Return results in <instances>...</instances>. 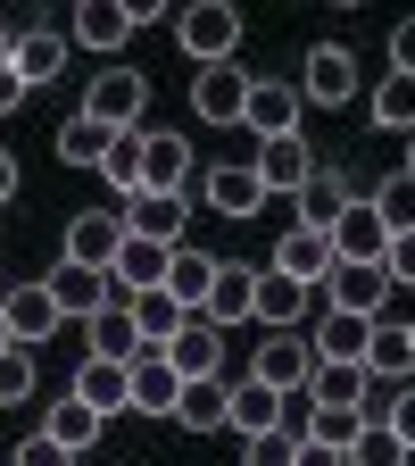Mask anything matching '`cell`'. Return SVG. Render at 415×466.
I'll list each match as a JSON object with an SVG mask.
<instances>
[{
    "mask_svg": "<svg viewBox=\"0 0 415 466\" xmlns=\"http://www.w3.org/2000/svg\"><path fill=\"white\" fill-rule=\"evenodd\" d=\"M174 42H183V58H200V67H224V58L242 50V9H232V0L174 9Z\"/></svg>",
    "mask_w": 415,
    "mask_h": 466,
    "instance_id": "obj_1",
    "label": "cell"
},
{
    "mask_svg": "<svg viewBox=\"0 0 415 466\" xmlns=\"http://www.w3.org/2000/svg\"><path fill=\"white\" fill-rule=\"evenodd\" d=\"M308 375H316V350H308L300 333H266V341L250 350V383H266L274 400H300Z\"/></svg>",
    "mask_w": 415,
    "mask_h": 466,
    "instance_id": "obj_2",
    "label": "cell"
},
{
    "mask_svg": "<svg viewBox=\"0 0 415 466\" xmlns=\"http://www.w3.org/2000/svg\"><path fill=\"white\" fill-rule=\"evenodd\" d=\"M142 108H150V84L133 67H108V76H92V92H84L75 116H92V126H108V134H133Z\"/></svg>",
    "mask_w": 415,
    "mask_h": 466,
    "instance_id": "obj_3",
    "label": "cell"
},
{
    "mask_svg": "<svg viewBox=\"0 0 415 466\" xmlns=\"http://www.w3.org/2000/svg\"><path fill=\"white\" fill-rule=\"evenodd\" d=\"M324 242H332V267H382V242H390V233H382L374 200L358 192V200H349V208L324 225Z\"/></svg>",
    "mask_w": 415,
    "mask_h": 466,
    "instance_id": "obj_4",
    "label": "cell"
},
{
    "mask_svg": "<svg viewBox=\"0 0 415 466\" xmlns=\"http://www.w3.org/2000/svg\"><path fill=\"white\" fill-rule=\"evenodd\" d=\"M300 84H266V76H250V108H242V126H250V142H291L300 134Z\"/></svg>",
    "mask_w": 415,
    "mask_h": 466,
    "instance_id": "obj_5",
    "label": "cell"
},
{
    "mask_svg": "<svg viewBox=\"0 0 415 466\" xmlns=\"http://www.w3.org/2000/svg\"><path fill=\"white\" fill-rule=\"evenodd\" d=\"M242 108H250V76L232 67V58L192 76V116H200V126H242Z\"/></svg>",
    "mask_w": 415,
    "mask_h": 466,
    "instance_id": "obj_6",
    "label": "cell"
},
{
    "mask_svg": "<svg viewBox=\"0 0 415 466\" xmlns=\"http://www.w3.org/2000/svg\"><path fill=\"white\" fill-rule=\"evenodd\" d=\"M300 100H316V108L358 100V58H349L341 42H316V50H308V67H300Z\"/></svg>",
    "mask_w": 415,
    "mask_h": 466,
    "instance_id": "obj_7",
    "label": "cell"
},
{
    "mask_svg": "<svg viewBox=\"0 0 415 466\" xmlns=\"http://www.w3.org/2000/svg\"><path fill=\"white\" fill-rule=\"evenodd\" d=\"M116 242H125V217H116V208H75V217H67V267L108 275Z\"/></svg>",
    "mask_w": 415,
    "mask_h": 466,
    "instance_id": "obj_8",
    "label": "cell"
},
{
    "mask_svg": "<svg viewBox=\"0 0 415 466\" xmlns=\"http://www.w3.org/2000/svg\"><path fill=\"white\" fill-rule=\"evenodd\" d=\"M42 291H50V309H58V325H67V317H100L108 300H116V291H108V275H92V267H67V258H58L50 275H42Z\"/></svg>",
    "mask_w": 415,
    "mask_h": 466,
    "instance_id": "obj_9",
    "label": "cell"
},
{
    "mask_svg": "<svg viewBox=\"0 0 415 466\" xmlns=\"http://www.w3.org/2000/svg\"><path fill=\"white\" fill-rule=\"evenodd\" d=\"M116 217H125L133 242H158V250L183 242V192H133V200H116Z\"/></svg>",
    "mask_w": 415,
    "mask_h": 466,
    "instance_id": "obj_10",
    "label": "cell"
},
{
    "mask_svg": "<svg viewBox=\"0 0 415 466\" xmlns=\"http://www.w3.org/2000/svg\"><path fill=\"white\" fill-rule=\"evenodd\" d=\"M224 425L242 433V441H258V433H300V425H291V408H282L266 383H232V391H224Z\"/></svg>",
    "mask_w": 415,
    "mask_h": 466,
    "instance_id": "obj_11",
    "label": "cell"
},
{
    "mask_svg": "<svg viewBox=\"0 0 415 466\" xmlns=\"http://www.w3.org/2000/svg\"><path fill=\"white\" fill-rule=\"evenodd\" d=\"M250 175H258V192H266V200H274V192H300L308 175H316V150H308V134H291V142H258Z\"/></svg>",
    "mask_w": 415,
    "mask_h": 466,
    "instance_id": "obj_12",
    "label": "cell"
},
{
    "mask_svg": "<svg viewBox=\"0 0 415 466\" xmlns=\"http://www.w3.org/2000/svg\"><path fill=\"white\" fill-rule=\"evenodd\" d=\"M250 291H258V267L250 258H216V283H208V300H200V317L224 333V325H250Z\"/></svg>",
    "mask_w": 415,
    "mask_h": 466,
    "instance_id": "obj_13",
    "label": "cell"
},
{
    "mask_svg": "<svg viewBox=\"0 0 415 466\" xmlns=\"http://www.w3.org/2000/svg\"><path fill=\"white\" fill-rule=\"evenodd\" d=\"M158 359H166L174 375H183V383H208V375L224 367V333H216L208 317H183V333H174V341L158 350Z\"/></svg>",
    "mask_w": 415,
    "mask_h": 466,
    "instance_id": "obj_14",
    "label": "cell"
},
{
    "mask_svg": "<svg viewBox=\"0 0 415 466\" xmlns=\"http://www.w3.org/2000/svg\"><path fill=\"white\" fill-rule=\"evenodd\" d=\"M174 400H183V375H174L158 350H142V359L125 367V408H142V417H174Z\"/></svg>",
    "mask_w": 415,
    "mask_h": 466,
    "instance_id": "obj_15",
    "label": "cell"
},
{
    "mask_svg": "<svg viewBox=\"0 0 415 466\" xmlns=\"http://www.w3.org/2000/svg\"><path fill=\"white\" fill-rule=\"evenodd\" d=\"M183 175H192V142L166 126H142V192H183Z\"/></svg>",
    "mask_w": 415,
    "mask_h": 466,
    "instance_id": "obj_16",
    "label": "cell"
},
{
    "mask_svg": "<svg viewBox=\"0 0 415 466\" xmlns=\"http://www.w3.org/2000/svg\"><path fill=\"white\" fill-rule=\"evenodd\" d=\"M0 325H9L17 350H34V341L58 333V309H50V291H42V283H17V291H0Z\"/></svg>",
    "mask_w": 415,
    "mask_h": 466,
    "instance_id": "obj_17",
    "label": "cell"
},
{
    "mask_svg": "<svg viewBox=\"0 0 415 466\" xmlns=\"http://www.w3.org/2000/svg\"><path fill=\"white\" fill-rule=\"evenodd\" d=\"M208 283H216V258H208L200 242H174V250H166V300L183 309V317H200Z\"/></svg>",
    "mask_w": 415,
    "mask_h": 466,
    "instance_id": "obj_18",
    "label": "cell"
},
{
    "mask_svg": "<svg viewBox=\"0 0 415 466\" xmlns=\"http://www.w3.org/2000/svg\"><path fill=\"white\" fill-rule=\"evenodd\" d=\"M274 275H291V283H308V291H316V283L332 275V242H324L316 225H291L282 242H274Z\"/></svg>",
    "mask_w": 415,
    "mask_h": 466,
    "instance_id": "obj_19",
    "label": "cell"
},
{
    "mask_svg": "<svg viewBox=\"0 0 415 466\" xmlns=\"http://www.w3.org/2000/svg\"><path fill=\"white\" fill-rule=\"evenodd\" d=\"M324 291H332V317H382V291H390V275L382 267H332L324 275Z\"/></svg>",
    "mask_w": 415,
    "mask_h": 466,
    "instance_id": "obj_20",
    "label": "cell"
},
{
    "mask_svg": "<svg viewBox=\"0 0 415 466\" xmlns=\"http://www.w3.org/2000/svg\"><path fill=\"white\" fill-rule=\"evenodd\" d=\"M308 317V283H291V275H258V291H250V325H266V333H291Z\"/></svg>",
    "mask_w": 415,
    "mask_h": 466,
    "instance_id": "obj_21",
    "label": "cell"
},
{
    "mask_svg": "<svg viewBox=\"0 0 415 466\" xmlns=\"http://www.w3.org/2000/svg\"><path fill=\"white\" fill-rule=\"evenodd\" d=\"M366 375L382 383H399V375H415V325L407 317H374V333H366Z\"/></svg>",
    "mask_w": 415,
    "mask_h": 466,
    "instance_id": "obj_22",
    "label": "cell"
},
{
    "mask_svg": "<svg viewBox=\"0 0 415 466\" xmlns=\"http://www.w3.org/2000/svg\"><path fill=\"white\" fill-rule=\"evenodd\" d=\"M366 333H374L366 317H332V309H324L308 350H316V367H366Z\"/></svg>",
    "mask_w": 415,
    "mask_h": 466,
    "instance_id": "obj_23",
    "label": "cell"
},
{
    "mask_svg": "<svg viewBox=\"0 0 415 466\" xmlns=\"http://www.w3.org/2000/svg\"><path fill=\"white\" fill-rule=\"evenodd\" d=\"M349 200H358V184H349V167H316L308 184H300V225H316V233H324V225H332V217H341Z\"/></svg>",
    "mask_w": 415,
    "mask_h": 466,
    "instance_id": "obj_24",
    "label": "cell"
},
{
    "mask_svg": "<svg viewBox=\"0 0 415 466\" xmlns=\"http://www.w3.org/2000/svg\"><path fill=\"white\" fill-rule=\"evenodd\" d=\"M9 67H17V84L34 92V84H50L58 67H67V42H58L50 25H42V34H9Z\"/></svg>",
    "mask_w": 415,
    "mask_h": 466,
    "instance_id": "obj_25",
    "label": "cell"
},
{
    "mask_svg": "<svg viewBox=\"0 0 415 466\" xmlns=\"http://www.w3.org/2000/svg\"><path fill=\"white\" fill-rule=\"evenodd\" d=\"M366 391H374L366 367H316L308 375V408H349V417H366Z\"/></svg>",
    "mask_w": 415,
    "mask_h": 466,
    "instance_id": "obj_26",
    "label": "cell"
},
{
    "mask_svg": "<svg viewBox=\"0 0 415 466\" xmlns=\"http://www.w3.org/2000/svg\"><path fill=\"white\" fill-rule=\"evenodd\" d=\"M200 192H208L216 217H258V208H266V192H258V175H250V167H208V184H200Z\"/></svg>",
    "mask_w": 415,
    "mask_h": 466,
    "instance_id": "obj_27",
    "label": "cell"
},
{
    "mask_svg": "<svg viewBox=\"0 0 415 466\" xmlns=\"http://www.w3.org/2000/svg\"><path fill=\"white\" fill-rule=\"evenodd\" d=\"M125 317H133V333H142V350H166L174 333H183V309L166 300V291H133L125 300Z\"/></svg>",
    "mask_w": 415,
    "mask_h": 466,
    "instance_id": "obj_28",
    "label": "cell"
},
{
    "mask_svg": "<svg viewBox=\"0 0 415 466\" xmlns=\"http://www.w3.org/2000/svg\"><path fill=\"white\" fill-rule=\"evenodd\" d=\"M92 359H116V367H133V359H142V333H133L125 300H108V309L92 317Z\"/></svg>",
    "mask_w": 415,
    "mask_h": 466,
    "instance_id": "obj_29",
    "label": "cell"
},
{
    "mask_svg": "<svg viewBox=\"0 0 415 466\" xmlns=\"http://www.w3.org/2000/svg\"><path fill=\"white\" fill-rule=\"evenodd\" d=\"M100 425H108V417H92V408H84V400L67 391V400H58V408H50V425H42V433H50L58 450H67V458H84V450L100 441Z\"/></svg>",
    "mask_w": 415,
    "mask_h": 466,
    "instance_id": "obj_30",
    "label": "cell"
},
{
    "mask_svg": "<svg viewBox=\"0 0 415 466\" xmlns=\"http://www.w3.org/2000/svg\"><path fill=\"white\" fill-rule=\"evenodd\" d=\"M125 34H133L125 0H84V9H75V42H84V50H116Z\"/></svg>",
    "mask_w": 415,
    "mask_h": 466,
    "instance_id": "obj_31",
    "label": "cell"
},
{
    "mask_svg": "<svg viewBox=\"0 0 415 466\" xmlns=\"http://www.w3.org/2000/svg\"><path fill=\"white\" fill-rule=\"evenodd\" d=\"M224 375H208V383H183V400H174V425H183V433H216L224 425Z\"/></svg>",
    "mask_w": 415,
    "mask_h": 466,
    "instance_id": "obj_32",
    "label": "cell"
},
{
    "mask_svg": "<svg viewBox=\"0 0 415 466\" xmlns=\"http://www.w3.org/2000/svg\"><path fill=\"white\" fill-rule=\"evenodd\" d=\"M75 400L92 408V417H116V408H125V367H116V359H84Z\"/></svg>",
    "mask_w": 415,
    "mask_h": 466,
    "instance_id": "obj_33",
    "label": "cell"
},
{
    "mask_svg": "<svg viewBox=\"0 0 415 466\" xmlns=\"http://www.w3.org/2000/svg\"><path fill=\"white\" fill-rule=\"evenodd\" d=\"M374 134H415V76L374 84Z\"/></svg>",
    "mask_w": 415,
    "mask_h": 466,
    "instance_id": "obj_34",
    "label": "cell"
},
{
    "mask_svg": "<svg viewBox=\"0 0 415 466\" xmlns=\"http://www.w3.org/2000/svg\"><path fill=\"white\" fill-rule=\"evenodd\" d=\"M100 175H108V192H116V200H133V192H142V126L108 142V158H100Z\"/></svg>",
    "mask_w": 415,
    "mask_h": 466,
    "instance_id": "obj_35",
    "label": "cell"
},
{
    "mask_svg": "<svg viewBox=\"0 0 415 466\" xmlns=\"http://www.w3.org/2000/svg\"><path fill=\"white\" fill-rule=\"evenodd\" d=\"M108 126H92V116H67V126H58V158H67V167H100L108 158Z\"/></svg>",
    "mask_w": 415,
    "mask_h": 466,
    "instance_id": "obj_36",
    "label": "cell"
},
{
    "mask_svg": "<svg viewBox=\"0 0 415 466\" xmlns=\"http://www.w3.org/2000/svg\"><path fill=\"white\" fill-rule=\"evenodd\" d=\"M374 200V217H382V233H415V175H390L382 192H366Z\"/></svg>",
    "mask_w": 415,
    "mask_h": 466,
    "instance_id": "obj_37",
    "label": "cell"
},
{
    "mask_svg": "<svg viewBox=\"0 0 415 466\" xmlns=\"http://www.w3.org/2000/svg\"><path fill=\"white\" fill-rule=\"evenodd\" d=\"M341 466H407V450H399L382 425H358V441L341 450Z\"/></svg>",
    "mask_w": 415,
    "mask_h": 466,
    "instance_id": "obj_38",
    "label": "cell"
},
{
    "mask_svg": "<svg viewBox=\"0 0 415 466\" xmlns=\"http://www.w3.org/2000/svg\"><path fill=\"white\" fill-rule=\"evenodd\" d=\"M17 400H34V350H0V408H17Z\"/></svg>",
    "mask_w": 415,
    "mask_h": 466,
    "instance_id": "obj_39",
    "label": "cell"
},
{
    "mask_svg": "<svg viewBox=\"0 0 415 466\" xmlns=\"http://www.w3.org/2000/svg\"><path fill=\"white\" fill-rule=\"evenodd\" d=\"M358 425H366V417H349V408H316V425H308L300 441H324V450H349V441H358Z\"/></svg>",
    "mask_w": 415,
    "mask_h": 466,
    "instance_id": "obj_40",
    "label": "cell"
},
{
    "mask_svg": "<svg viewBox=\"0 0 415 466\" xmlns=\"http://www.w3.org/2000/svg\"><path fill=\"white\" fill-rule=\"evenodd\" d=\"M374 425H382V433H390V441H399V450L415 458V391H399V400H382V417H374Z\"/></svg>",
    "mask_w": 415,
    "mask_h": 466,
    "instance_id": "obj_41",
    "label": "cell"
},
{
    "mask_svg": "<svg viewBox=\"0 0 415 466\" xmlns=\"http://www.w3.org/2000/svg\"><path fill=\"white\" fill-rule=\"evenodd\" d=\"M382 275L390 283H415V233H390V242H382Z\"/></svg>",
    "mask_w": 415,
    "mask_h": 466,
    "instance_id": "obj_42",
    "label": "cell"
},
{
    "mask_svg": "<svg viewBox=\"0 0 415 466\" xmlns=\"http://www.w3.org/2000/svg\"><path fill=\"white\" fill-rule=\"evenodd\" d=\"M9 466H75V458H67V450H58V441H50V433H25V441H17V458H9Z\"/></svg>",
    "mask_w": 415,
    "mask_h": 466,
    "instance_id": "obj_43",
    "label": "cell"
},
{
    "mask_svg": "<svg viewBox=\"0 0 415 466\" xmlns=\"http://www.w3.org/2000/svg\"><path fill=\"white\" fill-rule=\"evenodd\" d=\"M291 450H300V433H258L250 441V466H291Z\"/></svg>",
    "mask_w": 415,
    "mask_h": 466,
    "instance_id": "obj_44",
    "label": "cell"
},
{
    "mask_svg": "<svg viewBox=\"0 0 415 466\" xmlns=\"http://www.w3.org/2000/svg\"><path fill=\"white\" fill-rule=\"evenodd\" d=\"M390 76H415V17L390 25Z\"/></svg>",
    "mask_w": 415,
    "mask_h": 466,
    "instance_id": "obj_45",
    "label": "cell"
},
{
    "mask_svg": "<svg viewBox=\"0 0 415 466\" xmlns=\"http://www.w3.org/2000/svg\"><path fill=\"white\" fill-rule=\"evenodd\" d=\"M125 17H133V34H142V25H166L174 9H166V0H125Z\"/></svg>",
    "mask_w": 415,
    "mask_h": 466,
    "instance_id": "obj_46",
    "label": "cell"
},
{
    "mask_svg": "<svg viewBox=\"0 0 415 466\" xmlns=\"http://www.w3.org/2000/svg\"><path fill=\"white\" fill-rule=\"evenodd\" d=\"M291 466H341V450H324V441H300V450H291Z\"/></svg>",
    "mask_w": 415,
    "mask_h": 466,
    "instance_id": "obj_47",
    "label": "cell"
},
{
    "mask_svg": "<svg viewBox=\"0 0 415 466\" xmlns=\"http://www.w3.org/2000/svg\"><path fill=\"white\" fill-rule=\"evenodd\" d=\"M17 100H25V84H17V67H9V58H0V116H9Z\"/></svg>",
    "mask_w": 415,
    "mask_h": 466,
    "instance_id": "obj_48",
    "label": "cell"
},
{
    "mask_svg": "<svg viewBox=\"0 0 415 466\" xmlns=\"http://www.w3.org/2000/svg\"><path fill=\"white\" fill-rule=\"evenodd\" d=\"M9 192H17V158L0 150V200H9Z\"/></svg>",
    "mask_w": 415,
    "mask_h": 466,
    "instance_id": "obj_49",
    "label": "cell"
},
{
    "mask_svg": "<svg viewBox=\"0 0 415 466\" xmlns=\"http://www.w3.org/2000/svg\"><path fill=\"white\" fill-rule=\"evenodd\" d=\"M399 175H415V134H407V167H399Z\"/></svg>",
    "mask_w": 415,
    "mask_h": 466,
    "instance_id": "obj_50",
    "label": "cell"
},
{
    "mask_svg": "<svg viewBox=\"0 0 415 466\" xmlns=\"http://www.w3.org/2000/svg\"><path fill=\"white\" fill-rule=\"evenodd\" d=\"M0 58H9V17H0Z\"/></svg>",
    "mask_w": 415,
    "mask_h": 466,
    "instance_id": "obj_51",
    "label": "cell"
},
{
    "mask_svg": "<svg viewBox=\"0 0 415 466\" xmlns=\"http://www.w3.org/2000/svg\"><path fill=\"white\" fill-rule=\"evenodd\" d=\"M0 350H9V325H0Z\"/></svg>",
    "mask_w": 415,
    "mask_h": 466,
    "instance_id": "obj_52",
    "label": "cell"
}]
</instances>
